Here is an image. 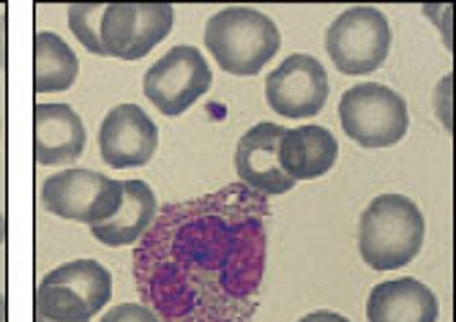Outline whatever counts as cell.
<instances>
[{
    "instance_id": "3",
    "label": "cell",
    "mask_w": 456,
    "mask_h": 322,
    "mask_svg": "<svg viewBox=\"0 0 456 322\" xmlns=\"http://www.w3.org/2000/svg\"><path fill=\"white\" fill-rule=\"evenodd\" d=\"M205 47L227 74L255 76L268 60L276 58L281 36L271 17L246 6H232L208 20Z\"/></svg>"
},
{
    "instance_id": "13",
    "label": "cell",
    "mask_w": 456,
    "mask_h": 322,
    "mask_svg": "<svg viewBox=\"0 0 456 322\" xmlns=\"http://www.w3.org/2000/svg\"><path fill=\"white\" fill-rule=\"evenodd\" d=\"M86 150V126L69 104H36L33 156L41 167L71 165Z\"/></svg>"
},
{
    "instance_id": "21",
    "label": "cell",
    "mask_w": 456,
    "mask_h": 322,
    "mask_svg": "<svg viewBox=\"0 0 456 322\" xmlns=\"http://www.w3.org/2000/svg\"><path fill=\"white\" fill-rule=\"evenodd\" d=\"M4 28H6V20H0V66L6 60V52H4Z\"/></svg>"
},
{
    "instance_id": "19",
    "label": "cell",
    "mask_w": 456,
    "mask_h": 322,
    "mask_svg": "<svg viewBox=\"0 0 456 322\" xmlns=\"http://www.w3.org/2000/svg\"><path fill=\"white\" fill-rule=\"evenodd\" d=\"M102 322H161V319L145 303H120V306H112L102 317Z\"/></svg>"
},
{
    "instance_id": "2",
    "label": "cell",
    "mask_w": 456,
    "mask_h": 322,
    "mask_svg": "<svg viewBox=\"0 0 456 322\" xmlns=\"http://www.w3.org/2000/svg\"><path fill=\"white\" fill-rule=\"evenodd\" d=\"M424 213L404 194H380L366 205L358 221V252L375 270L410 265L424 246Z\"/></svg>"
},
{
    "instance_id": "4",
    "label": "cell",
    "mask_w": 456,
    "mask_h": 322,
    "mask_svg": "<svg viewBox=\"0 0 456 322\" xmlns=\"http://www.w3.org/2000/svg\"><path fill=\"white\" fill-rule=\"evenodd\" d=\"M112 298V276L96 260H71L38 281L33 314L50 322H88Z\"/></svg>"
},
{
    "instance_id": "17",
    "label": "cell",
    "mask_w": 456,
    "mask_h": 322,
    "mask_svg": "<svg viewBox=\"0 0 456 322\" xmlns=\"http://www.w3.org/2000/svg\"><path fill=\"white\" fill-rule=\"evenodd\" d=\"M79 60L74 50L53 30H38L33 38V88L36 93L69 91L77 79Z\"/></svg>"
},
{
    "instance_id": "15",
    "label": "cell",
    "mask_w": 456,
    "mask_h": 322,
    "mask_svg": "<svg viewBox=\"0 0 456 322\" xmlns=\"http://www.w3.org/2000/svg\"><path fill=\"white\" fill-rule=\"evenodd\" d=\"M440 306L435 293L419 278H391L369 293V322H437Z\"/></svg>"
},
{
    "instance_id": "10",
    "label": "cell",
    "mask_w": 456,
    "mask_h": 322,
    "mask_svg": "<svg viewBox=\"0 0 456 322\" xmlns=\"http://www.w3.org/2000/svg\"><path fill=\"white\" fill-rule=\"evenodd\" d=\"M330 85L322 63L312 55H289L268 74L265 99L268 107L281 117H314L328 101Z\"/></svg>"
},
{
    "instance_id": "18",
    "label": "cell",
    "mask_w": 456,
    "mask_h": 322,
    "mask_svg": "<svg viewBox=\"0 0 456 322\" xmlns=\"http://www.w3.org/2000/svg\"><path fill=\"white\" fill-rule=\"evenodd\" d=\"M107 6L102 4H74L69 9V28L77 36V42L94 55H104L102 47V17Z\"/></svg>"
},
{
    "instance_id": "25",
    "label": "cell",
    "mask_w": 456,
    "mask_h": 322,
    "mask_svg": "<svg viewBox=\"0 0 456 322\" xmlns=\"http://www.w3.org/2000/svg\"><path fill=\"white\" fill-rule=\"evenodd\" d=\"M0 137H4V117H0Z\"/></svg>"
},
{
    "instance_id": "11",
    "label": "cell",
    "mask_w": 456,
    "mask_h": 322,
    "mask_svg": "<svg viewBox=\"0 0 456 322\" xmlns=\"http://www.w3.org/2000/svg\"><path fill=\"white\" fill-rule=\"evenodd\" d=\"M99 148L112 170L142 167L159 148V129L140 104H118L102 120Z\"/></svg>"
},
{
    "instance_id": "1",
    "label": "cell",
    "mask_w": 456,
    "mask_h": 322,
    "mask_svg": "<svg viewBox=\"0 0 456 322\" xmlns=\"http://www.w3.org/2000/svg\"><path fill=\"white\" fill-rule=\"evenodd\" d=\"M265 197L240 183L164 205L134 249L145 306L161 322H252L265 276Z\"/></svg>"
},
{
    "instance_id": "7",
    "label": "cell",
    "mask_w": 456,
    "mask_h": 322,
    "mask_svg": "<svg viewBox=\"0 0 456 322\" xmlns=\"http://www.w3.org/2000/svg\"><path fill=\"white\" fill-rule=\"evenodd\" d=\"M41 203L61 219L96 227L110 221L123 205V181L94 170H63L45 181Z\"/></svg>"
},
{
    "instance_id": "8",
    "label": "cell",
    "mask_w": 456,
    "mask_h": 322,
    "mask_svg": "<svg viewBox=\"0 0 456 322\" xmlns=\"http://www.w3.org/2000/svg\"><path fill=\"white\" fill-rule=\"evenodd\" d=\"M211 83H214V71L208 60L202 58V52L197 47L181 44L173 47L167 55H161L145 71L142 91L161 115L175 117L183 115L191 104H197V99L208 93Z\"/></svg>"
},
{
    "instance_id": "6",
    "label": "cell",
    "mask_w": 456,
    "mask_h": 322,
    "mask_svg": "<svg viewBox=\"0 0 456 322\" xmlns=\"http://www.w3.org/2000/svg\"><path fill=\"white\" fill-rule=\"evenodd\" d=\"M328 58L342 74L378 71L391 50V25L380 9L353 6L330 22L325 33Z\"/></svg>"
},
{
    "instance_id": "9",
    "label": "cell",
    "mask_w": 456,
    "mask_h": 322,
    "mask_svg": "<svg viewBox=\"0 0 456 322\" xmlns=\"http://www.w3.org/2000/svg\"><path fill=\"white\" fill-rule=\"evenodd\" d=\"M175 9L170 4H110L102 17L104 55L140 60L170 36Z\"/></svg>"
},
{
    "instance_id": "5",
    "label": "cell",
    "mask_w": 456,
    "mask_h": 322,
    "mask_svg": "<svg viewBox=\"0 0 456 322\" xmlns=\"http://www.w3.org/2000/svg\"><path fill=\"white\" fill-rule=\"evenodd\" d=\"M339 120L345 134L369 150L396 145L410 126L404 99L378 83H361L345 91L339 101Z\"/></svg>"
},
{
    "instance_id": "16",
    "label": "cell",
    "mask_w": 456,
    "mask_h": 322,
    "mask_svg": "<svg viewBox=\"0 0 456 322\" xmlns=\"http://www.w3.org/2000/svg\"><path fill=\"white\" fill-rule=\"evenodd\" d=\"M156 216H159V203L153 189L145 181H123V205L110 221L91 227V235L99 244L112 249L132 246L151 229Z\"/></svg>"
},
{
    "instance_id": "24",
    "label": "cell",
    "mask_w": 456,
    "mask_h": 322,
    "mask_svg": "<svg viewBox=\"0 0 456 322\" xmlns=\"http://www.w3.org/2000/svg\"><path fill=\"white\" fill-rule=\"evenodd\" d=\"M33 322H50L47 317H41V314H33Z\"/></svg>"
},
{
    "instance_id": "22",
    "label": "cell",
    "mask_w": 456,
    "mask_h": 322,
    "mask_svg": "<svg viewBox=\"0 0 456 322\" xmlns=\"http://www.w3.org/2000/svg\"><path fill=\"white\" fill-rule=\"evenodd\" d=\"M4 240H6V216L0 211V246H4Z\"/></svg>"
},
{
    "instance_id": "20",
    "label": "cell",
    "mask_w": 456,
    "mask_h": 322,
    "mask_svg": "<svg viewBox=\"0 0 456 322\" xmlns=\"http://www.w3.org/2000/svg\"><path fill=\"white\" fill-rule=\"evenodd\" d=\"M298 322H350L347 317L337 314V311H328V309H320V311H312L306 317H301Z\"/></svg>"
},
{
    "instance_id": "12",
    "label": "cell",
    "mask_w": 456,
    "mask_h": 322,
    "mask_svg": "<svg viewBox=\"0 0 456 322\" xmlns=\"http://www.w3.org/2000/svg\"><path fill=\"white\" fill-rule=\"evenodd\" d=\"M281 134H284V126L265 124L263 120V124L248 129L235 148L238 178L243 181L246 189L257 191L260 197L287 194L296 186V181H289L284 175V170L279 167V158H276Z\"/></svg>"
},
{
    "instance_id": "23",
    "label": "cell",
    "mask_w": 456,
    "mask_h": 322,
    "mask_svg": "<svg viewBox=\"0 0 456 322\" xmlns=\"http://www.w3.org/2000/svg\"><path fill=\"white\" fill-rule=\"evenodd\" d=\"M0 322H6V295L0 293Z\"/></svg>"
},
{
    "instance_id": "14",
    "label": "cell",
    "mask_w": 456,
    "mask_h": 322,
    "mask_svg": "<svg viewBox=\"0 0 456 322\" xmlns=\"http://www.w3.org/2000/svg\"><path fill=\"white\" fill-rule=\"evenodd\" d=\"M339 156V142L325 126H298L284 129L279 140V167L289 181H314L334 170Z\"/></svg>"
}]
</instances>
